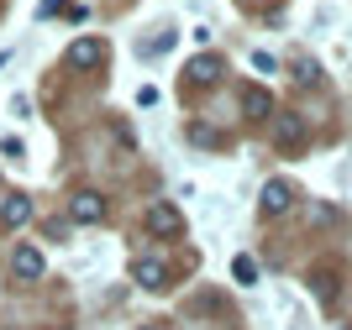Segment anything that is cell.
I'll return each mask as SVG.
<instances>
[{"instance_id":"obj_1","label":"cell","mask_w":352,"mask_h":330,"mask_svg":"<svg viewBox=\"0 0 352 330\" xmlns=\"http://www.w3.org/2000/svg\"><path fill=\"white\" fill-rule=\"evenodd\" d=\"M69 220H79V226H100L105 220V200L95 194V189H79L69 200Z\"/></svg>"},{"instance_id":"obj_2","label":"cell","mask_w":352,"mask_h":330,"mask_svg":"<svg viewBox=\"0 0 352 330\" xmlns=\"http://www.w3.org/2000/svg\"><path fill=\"white\" fill-rule=\"evenodd\" d=\"M147 231H153V236H179V231H184V215H179L174 204H153V210H147Z\"/></svg>"},{"instance_id":"obj_3","label":"cell","mask_w":352,"mask_h":330,"mask_svg":"<svg viewBox=\"0 0 352 330\" xmlns=\"http://www.w3.org/2000/svg\"><path fill=\"white\" fill-rule=\"evenodd\" d=\"M27 220H32V200H27V194H6V200H0V226H6V231L27 226Z\"/></svg>"},{"instance_id":"obj_4","label":"cell","mask_w":352,"mask_h":330,"mask_svg":"<svg viewBox=\"0 0 352 330\" xmlns=\"http://www.w3.org/2000/svg\"><path fill=\"white\" fill-rule=\"evenodd\" d=\"M69 63H79V69H100V63H105V43H100V37H79V43L69 47Z\"/></svg>"},{"instance_id":"obj_5","label":"cell","mask_w":352,"mask_h":330,"mask_svg":"<svg viewBox=\"0 0 352 330\" xmlns=\"http://www.w3.org/2000/svg\"><path fill=\"white\" fill-rule=\"evenodd\" d=\"M258 204H263V215H284V210L294 204V189L284 184V178H274V184H263V200Z\"/></svg>"},{"instance_id":"obj_6","label":"cell","mask_w":352,"mask_h":330,"mask_svg":"<svg viewBox=\"0 0 352 330\" xmlns=\"http://www.w3.org/2000/svg\"><path fill=\"white\" fill-rule=\"evenodd\" d=\"M11 273L21 278V283L43 278V252H37V246H16V257H11Z\"/></svg>"},{"instance_id":"obj_7","label":"cell","mask_w":352,"mask_h":330,"mask_svg":"<svg viewBox=\"0 0 352 330\" xmlns=\"http://www.w3.org/2000/svg\"><path fill=\"white\" fill-rule=\"evenodd\" d=\"M132 278H137L142 288H168V268H163L158 257H142V262L132 268Z\"/></svg>"},{"instance_id":"obj_8","label":"cell","mask_w":352,"mask_h":330,"mask_svg":"<svg viewBox=\"0 0 352 330\" xmlns=\"http://www.w3.org/2000/svg\"><path fill=\"white\" fill-rule=\"evenodd\" d=\"M300 137H305V121H300V115H279V121H274V142L279 147H300Z\"/></svg>"},{"instance_id":"obj_9","label":"cell","mask_w":352,"mask_h":330,"mask_svg":"<svg viewBox=\"0 0 352 330\" xmlns=\"http://www.w3.org/2000/svg\"><path fill=\"white\" fill-rule=\"evenodd\" d=\"M216 79H221V58H195V63H190V84H216Z\"/></svg>"},{"instance_id":"obj_10","label":"cell","mask_w":352,"mask_h":330,"mask_svg":"<svg viewBox=\"0 0 352 330\" xmlns=\"http://www.w3.org/2000/svg\"><path fill=\"white\" fill-rule=\"evenodd\" d=\"M242 110H248L252 121H263V115L274 110V100H268V89H248V95H242Z\"/></svg>"},{"instance_id":"obj_11","label":"cell","mask_w":352,"mask_h":330,"mask_svg":"<svg viewBox=\"0 0 352 330\" xmlns=\"http://www.w3.org/2000/svg\"><path fill=\"white\" fill-rule=\"evenodd\" d=\"M232 278H236V283H258V262H252V257H236L232 262Z\"/></svg>"},{"instance_id":"obj_12","label":"cell","mask_w":352,"mask_h":330,"mask_svg":"<svg viewBox=\"0 0 352 330\" xmlns=\"http://www.w3.org/2000/svg\"><path fill=\"white\" fill-rule=\"evenodd\" d=\"M43 231H47V241H63V236H69V220H47Z\"/></svg>"},{"instance_id":"obj_13","label":"cell","mask_w":352,"mask_h":330,"mask_svg":"<svg viewBox=\"0 0 352 330\" xmlns=\"http://www.w3.org/2000/svg\"><path fill=\"white\" fill-rule=\"evenodd\" d=\"M147 330H163V325H147Z\"/></svg>"},{"instance_id":"obj_14","label":"cell","mask_w":352,"mask_h":330,"mask_svg":"<svg viewBox=\"0 0 352 330\" xmlns=\"http://www.w3.org/2000/svg\"><path fill=\"white\" fill-rule=\"evenodd\" d=\"M0 63H6V53H0Z\"/></svg>"},{"instance_id":"obj_15","label":"cell","mask_w":352,"mask_h":330,"mask_svg":"<svg viewBox=\"0 0 352 330\" xmlns=\"http://www.w3.org/2000/svg\"><path fill=\"white\" fill-rule=\"evenodd\" d=\"M248 5H252V0H248Z\"/></svg>"}]
</instances>
